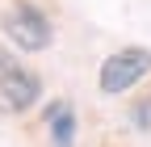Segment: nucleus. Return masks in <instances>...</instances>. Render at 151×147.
I'll return each instance as SVG.
<instances>
[{
	"instance_id": "1",
	"label": "nucleus",
	"mask_w": 151,
	"mask_h": 147,
	"mask_svg": "<svg viewBox=\"0 0 151 147\" xmlns=\"http://www.w3.org/2000/svg\"><path fill=\"white\" fill-rule=\"evenodd\" d=\"M0 30H4V38L17 50H25V55H38V50H46L55 42L50 17L38 4H29V0H17V4H9L4 13H0Z\"/></svg>"
},
{
	"instance_id": "2",
	"label": "nucleus",
	"mask_w": 151,
	"mask_h": 147,
	"mask_svg": "<svg viewBox=\"0 0 151 147\" xmlns=\"http://www.w3.org/2000/svg\"><path fill=\"white\" fill-rule=\"evenodd\" d=\"M147 76H151V50L147 46H122V50L105 55V63L97 71V88L109 97H122Z\"/></svg>"
},
{
	"instance_id": "3",
	"label": "nucleus",
	"mask_w": 151,
	"mask_h": 147,
	"mask_svg": "<svg viewBox=\"0 0 151 147\" xmlns=\"http://www.w3.org/2000/svg\"><path fill=\"white\" fill-rule=\"evenodd\" d=\"M38 97H42V80L34 76L29 67H9L4 76H0V105L9 109V114H25V109L38 105Z\"/></svg>"
},
{
	"instance_id": "4",
	"label": "nucleus",
	"mask_w": 151,
	"mask_h": 147,
	"mask_svg": "<svg viewBox=\"0 0 151 147\" xmlns=\"http://www.w3.org/2000/svg\"><path fill=\"white\" fill-rule=\"evenodd\" d=\"M42 126L50 130L55 147H76V105L67 97H55L42 105Z\"/></svg>"
},
{
	"instance_id": "5",
	"label": "nucleus",
	"mask_w": 151,
	"mask_h": 147,
	"mask_svg": "<svg viewBox=\"0 0 151 147\" xmlns=\"http://www.w3.org/2000/svg\"><path fill=\"white\" fill-rule=\"evenodd\" d=\"M130 126H134V130H151V93L130 105Z\"/></svg>"
},
{
	"instance_id": "6",
	"label": "nucleus",
	"mask_w": 151,
	"mask_h": 147,
	"mask_svg": "<svg viewBox=\"0 0 151 147\" xmlns=\"http://www.w3.org/2000/svg\"><path fill=\"white\" fill-rule=\"evenodd\" d=\"M9 67H17V59H13V50H4V42H0V76H4Z\"/></svg>"
}]
</instances>
